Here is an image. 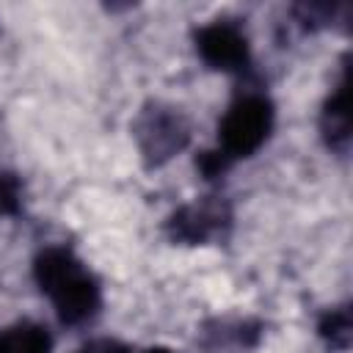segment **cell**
Returning <instances> with one entry per match:
<instances>
[{
    "instance_id": "obj_1",
    "label": "cell",
    "mask_w": 353,
    "mask_h": 353,
    "mask_svg": "<svg viewBox=\"0 0 353 353\" xmlns=\"http://www.w3.org/2000/svg\"><path fill=\"white\" fill-rule=\"evenodd\" d=\"M33 279L63 325H85L102 309V290L85 262L66 245H47L33 259Z\"/></svg>"
},
{
    "instance_id": "obj_2",
    "label": "cell",
    "mask_w": 353,
    "mask_h": 353,
    "mask_svg": "<svg viewBox=\"0 0 353 353\" xmlns=\"http://www.w3.org/2000/svg\"><path fill=\"white\" fill-rule=\"evenodd\" d=\"M276 124V105L265 91L248 88L232 99L226 113L218 121V154L232 165L256 154Z\"/></svg>"
},
{
    "instance_id": "obj_3",
    "label": "cell",
    "mask_w": 353,
    "mask_h": 353,
    "mask_svg": "<svg viewBox=\"0 0 353 353\" xmlns=\"http://www.w3.org/2000/svg\"><path fill=\"white\" fill-rule=\"evenodd\" d=\"M132 138L141 152V160L146 168H160L171 157L188 149L190 143V121L182 113V108L152 99L146 102L135 121H132Z\"/></svg>"
},
{
    "instance_id": "obj_4",
    "label": "cell",
    "mask_w": 353,
    "mask_h": 353,
    "mask_svg": "<svg viewBox=\"0 0 353 353\" xmlns=\"http://www.w3.org/2000/svg\"><path fill=\"white\" fill-rule=\"evenodd\" d=\"M199 58L218 72L248 74L251 72V44L245 30L234 19H215L196 30L193 36Z\"/></svg>"
},
{
    "instance_id": "obj_5",
    "label": "cell",
    "mask_w": 353,
    "mask_h": 353,
    "mask_svg": "<svg viewBox=\"0 0 353 353\" xmlns=\"http://www.w3.org/2000/svg\"><path fill=\"white\" fill-rule=\"evenodd\" d=\"M232 226V207L223 196H201L190 204H182L168 218L165 229L171 240L188 245H204L215 237H223Z\"/></svg>"
},
{
    "instance_id": "obj_6",
    "label": "cell",
    "mask_w": 353,
    "mask_h": 353,
    "mask_svg": "<svg viewBox=\"0 0 353 353\" xmlns=\"http://www.w3.org/2000/svg\"><path fill=\"white\" fill-rule=\"evenodd\" d=\"M347 63H342L339 80L334 83L331 94L325 97L323 113H320V132L323 141L328 143V149L345 154L347 143H350V110H347Z\"/></svg>"
},
{
    "instance_id": "obj_7",
    "label": "cell",
    "mask_w": 353,
    "mask_h": 353,
    "mask_svg": "<svg viewBox=\"0 0 353 353\" xmlns=\"http://www.w3.org/2000/svg\"><path fill=\"white\" fill-rule=\"evenodd\" d=\"M0 353H52V336L47 325L19 320L0 328Z\"/></svg>"
},
{
    "instance_id": "obj_8",
    "label": "cell",
    "mask_w": 353,
    "mask_h": 353,
    "mask_svg": "<svg viewBox=\"0 0 353 353\" xmlns=\"http://www.w3.org/2000/svg\"><path fill=\"white\" fill-rule=\"evenodd\" d=\"M317 334L331 345V347H339L345 350L350 345V309L347 306H334L328 309L320 323H317Z\"/></svg>"
},
{
    "instance_id": "obj_9",
    "label": "cell",
    "mask_w": 353,
    "mask_h": 353,
    "mask_svg": "<svg viewBox=\"0 0 353 353\" xmlns=\"http://www.w3.org/2000/svg\"><path fill=\"white\" fill-rule=\"evenodd\" d=\"M22 210V182L17 174L0 168V215H17Z\"/></svg>"
},
{
    "instance_id": "obj_10",
    "label": "cell",
    "mask_w": 353,
    "mask_h": 353,
    "mask_svg": "<svg viewBox=\"0 0 353 353\" xmlns=\"http://www.w3.org/2000/svg\"><path fill=\"white\" fill-rule=\"evenodd\" d=\"M74 353H132L124 342L119 339H110V336H97V339H88L83 342Z\"/></svg>"
},
{
    "instance_id": "obj_11",
    "label": "cell",
    "mask_w": 353,
    "mask_h": 353,
    "mask_svg": "<svg viewBox=\"0 0 353 353\" xmlns=\"http://www.w3.org/2000/svg\"><path fill=\"white\" fill-rule=\"evenodd\" d=\"M146 353H174V350H168V347H149Z\"/></svg>"
}]
</instances>
